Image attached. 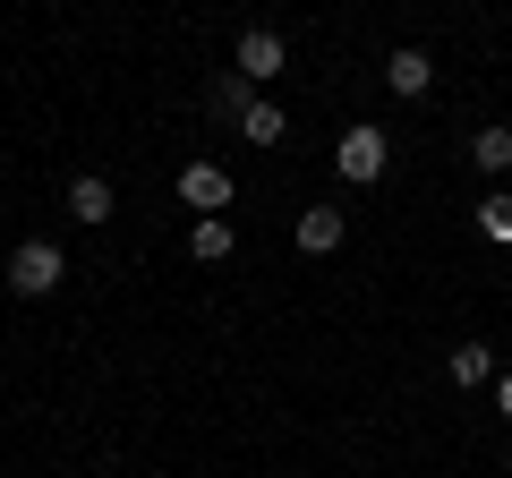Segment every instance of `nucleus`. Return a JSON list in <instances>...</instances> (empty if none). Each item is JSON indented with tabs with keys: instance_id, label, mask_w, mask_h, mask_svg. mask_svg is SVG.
Segmentation results:
<instances>
[{
	"instance_id": "12",
	"label": "nucleus",
	"mask_w": 512,
	"mask_h": 478,
	"mask_svg": "<svg viewBox=\"0 0 512 478\" xmlns=\"http://www.w3.org/2000/svg\"><path fill=\"white\" fill-rule=\"evenodd\" d=\"M205 103H214L222 120H239V111H248L256 94H248V77H239V69H222V77H214V94H205Z\"/></svg>"
},
{
	"instance_id": "8",
	"label": "nucleus",
	"mask_w": 512,
	"mask_h": 478,
	"mask_svg": "<svg viewBox=\"0 0 512 478\" xmlns=\"http://www.w3.org/2000/svg\"><path fill=\"white\" fill-rule=\"evenodd\" d=\"M239 239H231V214H197V231H188V257H205V265H222Z\"/></svg>"
},
{
	"instance_id": "4",
	"label": "nucleus",
	"mask_w": 512,
	"mask_h": 478,
	"mask_svg": "<svg viewBox=\"0 0 512 478\" xmlns=\"http://www.w3.org/2000/svg\"><path fill=\"white\" fill-rule=\"evenodd\" d=\"M231 197H239V180H231L222 163H188V171H180V205H197V214H222Z\"/></svg>"
},
{
	"instance_id": "1",
	"label": "nucleus",
	"mask_w": 512,
	"mask_h": 478,
	"mask_svg": "<svg viewBox=\"0 0 512 478\" xmlns=\"http://www.w3.org/2000/svg\"><path fill=\"white\" fill-rule=\"evenodd\" d=\"M384 163H393V137L376 129V120H359V129H342V146H333V171H342V180H384Z\"/></svg>"
},
{
	"instance_id": "7",
	"label": "nucleus",
	"mask_w": 512,
	"mask_h": 478,
	"mask_svg": "<svg viewBox=\"0 0 512 478\" xmlns=\"http://www.w3.org/2000/svg\"><path fill=\"white\" fill-rule=\"evenodd\" d=\"M342 205H308V214H299V248H308V257H333V248H342Z\"/></svg>"
},
{
	"instance_id": "2",
	"label": "nucleus",
	"mask_w": 512,
	"mask_h": 478,
	"mask_svg": "<svg viewBox=\"0 0 512 478\" xmlns=\"http://www.w3.org/2000/svg\"><path fill=\"white\" fill-rule=\"evenodd\" d=\"M60 274H69V265H60V248H52V239H18V248H9V291H18V299L60 291Z\"/></svg>"
},
{
	"instance_id": "11",
	"label": "nucleus",
	"mask_w": 512,
	"mask_h": 478,
	"mask_svg": "<svg viewBox=\"0 0 512 478\" xmlns=\"http://www.w3.org/2000/svg\"><path fill=\"white\" fill-rule=\"evenodd\" d=\"M470 163L478 171H512V129H478L470 137Z\"/></svg>"
},
{
	"instance_id": "6",
	"label": "nucleus",
	"mask_w": 512,
	"mask_h": 478,
	"mask_svg": "<svg viewBox=\"0 0 512 478\" xmlns=\"http://www.w3.org/2000/svg\"><path fill=\"white\" fill-rule=\"evenodd\" d=\"M69 214L86 222V231H94V222H111V214H120V197H111V180H94V171H77V180H69Z\"/></svg>"
},
{
	"instance_id": "9",
	"label": "nucleus",
	"mask_w": 512,
	"mask_h": 478,
	"mask_svg": "<svg viewBox=\"0 0 512 478\" xmlns=\"http://www.w3.org/2000/svg\"><path fill=\"white\" fill-rule=\"evenodd\" d=\"M239 137H248V146H282V137H291L282 103H248V111H239Z\"/></svg>"
},
{
	"instance_id": "13",
	"label": "nucleus",
	"mask_w": 512,
	"mask_h": 478,
	"mask_svg": "<svg viewBox=\"0 0 512 478\" xmlns=\"http://www.w3.org/2000/svg\"><path fill=\"white\" fill-rule=\"evenodd\" d=\"M478 239H495V248H512V197L495 188L487 205H478Z\"/></svg>"
},
{
	"instance_id": "5",
	"label": "nucleus",
	"mask_w": 512,
	"mask_h": 478,
	"mask_svg": "<svg viewBox=\"0 0 512 478\" xmlns=\"http://www.w3.org/2000/svg\"><path fill=\"white\" fill-rule=\"evenodd\" d=\"M384 86L402 94V103H419V94H427V86H436V60H427V52H419V43H402V52L384 60Z\"/></svg>"
},
{
	"instance_id": "10",
	"label": "nucleus",
	"mask_w": 512,
	"mask_h": 478,
	"mask_svg": "<svg viewBox=\"0 0 512 478\" xmlns=\"http://www.w3.org/2000/svg\"><path fill=\"white\" fill-rule=\"evenodd\" d=\"M495 376V350L487 342H453V385H487Z\"/></svg>"
},
{
	"instance_id": "14",
	"label": "nucleus",
	"mask_w": 512,
	"mask_h": 478,
	"mask_svg": "<svg viewBox=\"0 0 512 478\" xmlns=\"http://www.w3.org/2000/svg\"><path fill=\"white\" fill-rule=\"evenodd\" d=\"M495 410H504V419H512V376H495Z\"/></svg>"
},
{
	"instance_id": "3",
	"label": "nucleus",
	"mask_w": 512,
	"mask_h": 478,
	"mask_svg": "<svg viewBox=\"0 0 512 478\" xmlns=\"http://www.w3.org/2000/svg\"><path fill=\"white\" fill-rule=\"evenodd\" d=\"M231 69L248 77V86H265V77L291 69V43H282L274 26H248V35H239V52H231Z\"/></svg>"
}]
</instances>
